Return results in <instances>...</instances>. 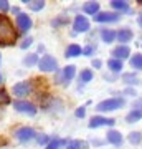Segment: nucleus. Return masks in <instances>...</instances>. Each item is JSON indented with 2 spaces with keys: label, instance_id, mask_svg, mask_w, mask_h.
<instances>
[{
  "label": "nucleus",
  "instance_id": "nucleus-1",
  "mask_svg": "<svg viewBox=\"0 0 142 149\" xmlns=\"http://www.w3.org/2000/svg\"><path fill=\"white\" fill-rule=\"evenodd\" d=\"M17 35L13 28V23L10 22V18L5 15H0V45H12L17 40Z\"/></svg>",
  "mask_w": 142,
  "mask_h": 149
},
{
  "label": "nucleus",
  "instance_id": "nucleus-2",
  "mask_svg": "<svg viewBox=\"0 0 142 149\" xmlns=\"http://www.w3.org/2000/svg\"><path fill=\"white\" fill-rule=\"evenodd\" d=\"M126 104V100L124 98H107L104 101H101L96 104V109L99 113H104V111H116L119 108H122Z\"/></svg>",
  "mask_w": 142,
  "mask_h": 149
},
{
  "label": "nucleus",
  "instance_id": "nucleus-3",
  "mask_svg": "<svg viewBox=\"0 0 142 149\" xmlns=\"http://www.w3.org/2000/svg\"><path fill=\"white\" fill-rule=\"evenodd\" d=\"M13 108H15L18 113H23V114H28V116H35V114H37V106L30 101L17 100V101H13Z\"/></svg>",
  "mask_w": 142,
  "mask_h": 149
},
{
  "label": "nucleus",
  "instance_id": "nucleus-4",
  "mask_svg": "<svg viewBox=\"0 0 142 149\" xmlns=\"http://www.w3.org/2000/svg\"><path fill=\"white\" fill-rule=\"evenodd\" d=\"M15 138L20 141V143H28L32 139H37V131L33 128H28V126H23V128H18L15 131Z\"/></svg>",
  "mask_w": 142,
  "mask_h": 149
},
{
  "label": "nucleus",
  "instance_id": "nucleus-5",
  "mask_svg": "<svg viewBox=\"0 0 142 149\" xmlns=\"http://www.w3.org/2000/svg\"><path fill=\"white\" fill-rule=\"evenodd\" d=\"M38 68L42 70V71H46V73L48 71H56L58 70V61L53 58L51 55H45L38 61Z\"/></svg>",
  "mask_w": 142,
  "mask_h": 149
},
{
  "label": "nucleus",
  "instance_id": "nucleus-6",
  "mask_svg": "<svg viewBox=\"0 0 142 149\" xmlns=\"http://www.w3.org/2000/svg\"><path fill=\"white\" fill-rule=\"evenodd\" d=\"M12 93L15 96H18V98H25L26 95L32 93V83H30V81H20V83L13 85Z\"/></svg>",
  "mask_w": 142,
  "mask_h": 149
},
{
  "label": "nucleus",
  "instance_id": "nucleus-7",
  "mask_svg": "<svg viewBox=\"0 0 142 149\" xmlns=\"http://www.w3.org/2000/svg\"><path fill=\"white\" fill-rule=\"evenodd\" d=\"M73 30L74 33H86L89 30V20L84 15H76L73 22Z\"/></svg>",
  "mask_w": 142,
  "mask_h": 149
},
{
  "label": "nucleus",
  "instance_id": "nucleus-8",
  "mask_svg": "<svg viewBox=\"0 0 142 149\" xmlns=\"http://www.w3.org/2000/svg\"><path fill=\"white\" fill-rule=\"evenodd\" d=\"M94 22H99V23H109V22H117L121 18V13H117V12H99L98 15L93 17Z\"/></svg>",
  "mask_w": 142,
  "mask_h": 149
},
{
  "label": "nucleus",
  "instance_id": "nucleus-9",
  "mask_svg": "<svg viewBox=\"0 0 142 149\" xmlns=\"http://www.w3.org/2000/svg\"><path fill=\"white\" fill-rule=\"evenodd\" d=\"M116 121L112 118H104V116H93L89 121V128L91 129H96V128H101V126H114Z\"/></svg>",
  "mask_w": 142,
  "mask_h": 149
},
{
  "label": "nucleus",
  "instance_id": "nucleus-10",
  "mask_svg": "<svg viewBox=\"0 0 142 149\" xmlns=\"http://www.w3.org/2000/svg\"><path fill=\"white\" fill-rule=\"evenodd\" d=\"M17 28H18L21 33H26L32 28V18H30L28 13H20V15H17Z\"/></svg>",
  "mask_w": 142,
  "mask_h": 149
},
{
  "label": "nucleus",
  "instance_id": "nucleus-11",
  "mask_svg": "<svg viewBox=\"0 0 142 149\" xmlns=\"http://www.w3.org/2000/svg\"><path fill=\"white\" fill-rule=\"evenodd\" d=\"M111 55H112V58L116 60H126L129 58V55H131V48L127 47V45H117L112 52H111Z\"/></svg>",
  "mask_w": 142,
  "mask_h": 149
},
{
  "label": "nucleus",
  "instance_id": "nucleus-12",
  "mask_svg": "<svg viewBox=\"0 0 142 149\" xmlns=\"http://www.w3.org/2000/svg\"><path fill=\"white\" fill-rule=\"evenodd\" d=\"M132 38H134V32L129 27H124L117 32V42H119V45H126L127 42H131Z\"/></svg>",
  "mask_w": 142,
  "mask_h": 149
},
{
  "label": "nucleus",
  "instance_id": "nucleus-13",
  "mask_svg": "<svg viewBox=\"0 0 142 149\" xmlns=\"http://www.w3.org/2000/svg\"><path fill=\"white\" fill-rule=\"evenodd\" d=\"M74 73H76V66H73V65H68V66H64L63 68V71H61V74L58 76V81H71L73 80V76H74Z\"/></svg>",
  "mask_w": 142,
  "mask_h": 149
},
{
  "label": "nucleus",
  "instance_id": "nucleus-14",
  "mask_svg": "<svg viewBox=\"0 0 142 149\" xmlns=\"http://www.w3.org/2000/svg\"><path fill=\"white\" fill-rule=\"evenodd\" d=\"M141 118H142V101H139L136 106H134V109L126 116V121L127 123H136V121H139Z\"/></svg>",
  "mask_w": 142,
  "mask_h": 149
},
{
  "label": "nucleus",
  "instance_id": "nucleus-15",
  "mask_svg": "<svg viewBox=\"0 0 142 149\" xmlns=\"http://www.w3.org/2000/svg\"><path fill=\"white\" fill-rule=\"evenodd\" d=\"M106 141L111 144H114V146H121L122 144V134L119 133V131H116V129H111V131H107V134H106Z\"/></svg>",
  "mask_w": 142,
  "mask_h": 149
},
{
  "label": "nucleus",
  "instance_id": "nucleus-16",
  "mask_svg": "<svg viewBox=\"0 0 142 149\" xmlns=\"http://www.w3.org/2000/svg\"><path fill=\"white\" fill-rule=\"evenodd\" d=\"M101 38H103L104 43H112L117 38V32L111 30V28H103L101 30Z\"/></svg>",
  "mask_w": 142,
  "mask_h": 149
},
{
  "label": "nucleus",
  "instance_id": "nucleus-17",
  "mask_svg": "<svg viewBox=\"0 0 142 149\" xmlns=\"http://www.w3.org/2000/svg\"><path fill=\"white\" fill-rule=\"evenodd\" d=\"M83 12L84 13H88V15H98L99 13V3L98 2H86L83 5Z\"/></svg>",
  "mask_w": 142,
  "mask_h": 149
},
{
  "label": "nucleus",
  "instance_id": "nucleus-18",
  "mask_svg": "<svg viewBox=\"0 0 142 149\" xmlns=\"http://www.w3.org/2000/svg\"><path fill=\"white\" fill-rule=\"evenodd\" d=\"M79 55H83V48L79 47V45H76V43L69 45L66 48V52H64V56L66 58H74V56H79Z\"/></svg>",
  "mask_w": 142,
  "mask_h": 149
},
{
  "label": "nucleus",
  "instance_id": "nucleus-19",
  "mask_svg": "<svg viewBox=\"0 0 142 149\" xmlns=\"http://www.w3.org/2000/svg\"><path fill=\"white\" fill-rule=\"evenodd\" d=\"M107 68H109L111 71H114V73H121L122 61L121 60H116V58H111V60H107Z\"/></svg>",
  "mask_w": 142,
  "mask_h": 149
},
{
  "label": "nucleus",
  "instance_id": "nucleus-20",
  "mask_svg": "<svg viewBox=\"0 0 142 149\" xmlns=\"http://www.w3.org/2000/svg\"><path fill=\"white\" fill-rule=\"evenodd\" d=\"M111 7L119 10V12H129V3L124 2V0H112L111 2Z\"/></svg>",
  "mask_w": 142,
  "mask_h": 149
},
{
  "label": "nucleus",
  "instance_id": "nucleus-21",
  "mask_svg": "<svg viewBox=\"0 0 142 149\" xmlns=\"http://www.w3.org/2000/svg\"><path fill=\"white\" fill-rule=\"evenodd\" d=\"M129 63L132 68L142 70V53H134V56H131V60H129Z\"/></svg>",
  "mask_w": 142,
  "mask_h": 149
},
{
  "label": "nucleus",
  "instance_id": "nucleus-22",
  "mask_svg": "<svg viewBox=\"0 0 142 149\" xmlns=\"http://www.w3.org/2000/svg\"><path fill=\"white\" fill-rule=\"evenodd\" d=\"M26 5H28V8L33 12H38V10H42L43 7H45V2L43 0H32V2H26V0H23Z\"/></svg>",
  "mask_w": 142,
  "mask_h": 149
},
{
  "label": "nucleus",
  "instance_id": "nucleus-23",
  "mask_svg": "<svg viewBox=\"0 0 142 149\" xmlns=\"http://www.w3.org/2000/svg\"><path fill=\"white\" fill-rule=\"evenodd\" d=\"M63 144H68V141L56 138V139H51V141L46 144V148H45V149H60L61 146H63Z\"/></svg>",
  "mask_w": 142,
  "mask_h": 149
},
{
  "label": "nucleus",
  "instance_id": "nucleus-24",
  "mask_svg": "<svg viewBox=\"0 0 142 149\" xmlns=\"http://www.w3.org/2000/svg\"><path fill=\"white\" fill-rule=\"evenodd\" d=\"M122 81L127 85H139V78L134 73H124L122 74Z\"/></svg>",
  "mask_w": 142,
  "mask_h": 149
},
{
  "label": "nucleus",
  "instance_id": "nucleus-25",
  "mask_svg": "<svg viewBox=\"0 0 142 149\" xmlns=\"http://www.w3.org/2000/svg\"><path fill=\"white\" fill-rule=\"evenodd\" d=\"M38 61H40V60H38L37 53H32V55H28V56L23 58V65H25V66H33V65L38 63Z\"/></svg>",
  "mask_w": 142,
  "mask_h": 149
},
{
  "label": "nucleus",
  "instance_id": "nucleus-26",
  "mask_svg": "<svg viewBox=\"0 0 142 149\" xmlns=\"http://www.w3.org/2000/svg\"><path fill=\"white\" fill-rule=\"evenodd\" d=\"M91 80H93V71L91 70H83L81 74H79V81L81 83H89Z\"/></svg>",
  "mask_w": 142,
  "mask_h": 149
},
{
  "label": "nucleus",
  "instance_id": "nucleus-27",
  "mask_svg": "<svg viewBox=\"0 0 142 149\" xmlns=\"http://www.w3.org/2000/svg\"><path fill=\"white\" fill-rule=\"evenodd\" d=\"M66 146H68L66 149H84L86 144H84L83 141H79V139H74V141H69Z\"/></svg>",
  "mask_w": 142,
  "mask_h": 149
},
{
  "label": "nucleus",
  "instance_id": "nucleus-28",
  "mask_svg": "<svg viewBox=\"0 0 142 149\" xmlns=\"http://www.w3.org/2000/svg\"><path fill=\"white\" fill-rule=\"evenodd\" d=\"M142 139V134L141 133H131L129 134V143L131 144H139Z\"/></svg>",
  "mask_w": 142,
  "mask_h": 149
},
{
  "label": "nucleus",
  "instance_id": "nucleus-29",
  "mask_svg": "<svg viewBox=\"0 0 142 149\" xmlns=\"http://www.w3.org/2000/svg\"><path fill=\"white\" fill-rule=\"evenodd\" d=\"M51 139L48 138L46 134H37V143L38 144H48Z\"/></svg>",
  "mask_w": 142,
  "mask_h": 149
},
{
  "label": "nucleus",
  "instance_id": "nucleus-30",
  "mask_svg": "<svg viewBox=\"0 0 142 149\" xmlns=\"http://www.w3.org/2000/svg\"><path fill=\"white\" fill-rule=\"evenodd\" d=\"M10 103V98L5 91H0V104H8Z\"/></svg>",
  "mask_w": 142,
  "mask_h": 149
},
{
  "label": "nucleus",
  "instance_id": "nucleus-31",
  "mask_svg": "<svg viewBox=\"0 0 142 149\" xmlns=\"http://www.w3.org/2000/svg\"><path fill=\"white\" fill-rule=\"evenodd\" d=\"M93 53H94V47L93 45H88L86 48H83V55H86V56H91Z\"/></svg>",
  "mask_w": 142,
  "mask_h": 149
},
{
  "label": "nucleus",
  "instance_id": "nucleus-32",
  "mask_svg": "<svg viewBox=\"0 0 142 149\" xmlns=\"http://www.w3.org/2000/svg\"><path fill=\"white\" fill-rule=\"evenodd\" d=\"M0 10H2V13L10 10V5H8V2H7V0H0Z\"/></svg>",
  "mask_w": 142,
  "mask_h": 149
},
{
  "label": "nucleus",
  "instance_id": "nucleus-33",
  "mask_svg": "<svg viewBox=\"0 0 142 149\" xmlns=\"http://www.w3.org/2000/svg\"><path fill=\"white\" fill-rule=\"evenodd\" d=\"M32 43H33V40H32L30 37H28V38H25V40H23V42L20 43V48H23V50H25V48H28L30 45H32Z\"/></svg>",
  "mask_w": 142,
  "mask_h": 149
},
{
  "label": "nucleus",
  "instance_id": "nucleus-34",
  "mask_svg": "<svg viewBox=\"0 0 142 149\" xmlns=\"http://www.w3.org/2000/svg\"><path fill=\"white\" fill-rule=\"evenodd\" d=\"M74 114H76V118H84V114H86V108L84 106L78 108V109L74 111Z\"/></svg>",
  "mask_w": 142,
  "mask_h": 149
},
{
  "label": "nucleus",
  "instance_id": "nucleus-35",
  "mask_svg": "<svg viewBox=\"0 0 142 149\" xmlns=\"http://www.w3.org/2000/svg\"><path fill=\"white\" fill-rule=\"evenodd\" d=\"M101 65H103V61L101 60H93V68H101Z\"/></svg>",
  "mask_w": 142,
  "mask_h": 149
},
{
  "label": "nucleus",
  "instance_id": "nucleus-36",
  "mask_svg": "<svg viewBox=\"0 0 142 149\" xmlns=\"http://www.w3.org/2000/svg\"><path fill=\"white\" fill-rule=\"evenodd\" d=\"M12 13H13V15H15V13H18V15H20L21 12H20V8H18V7H13V8H12Z\"/></svg>",
  "mask_w": 142,
  "mask_h": 149
},
{
  "label": "nucleus",
  "instance_id": "nucleus-37",
  "mask_svg": "<svg viewBox=\"0 0 142 149\" xmlns=\"http://www.w3.org/2000/svg\"><path fill=\"white\" fill-rule=\"evenodd\" d=\"M137 23H139V25L142 27V12H141V15L137 17Z\"/></svg>",
  "mask_w": 142,
  "mask_h": 149
},
{
  "label": "nucleus",
  "instance_id": "nucleus-38",
  "mask_svg": "<svg viewBox=\"0 0 142 149\" xmlns=\"http://www.w3.org/2000/svg\"><path fill=\"white\" fill-rule=\"evenodd\" d=\"M2 81H3V76H2V74H0V83H2Z\"/></svg>",
  "mask_w": 142,
  "mask_h": 149
},
{
  "label": "nucleus",
  "instance_id": "nucleus-39",
  "mask_svg": "<svg viewBox=\"0 0 142 149\" xmlns=\"http://www.w3.org/2000/svg\"><path fill=\"white\" fill-rule=\"evenodd\" d=\"M0 61H2V55H0Z\"/></svg>",
  "mask_w": 142,
  "mask_h": 149
}]
</instances>
